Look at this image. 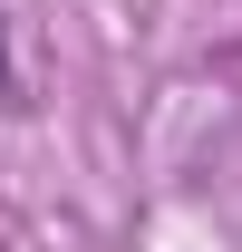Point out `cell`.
Wrapping results in <instances>:
<instances>
[{
	"label": "cell",
	"instance_id": "1",
	"mask_svg": "<svg viewBox=\"0 0 242 252\" xmlns=\"http://www.w3.org/2000/svg\"><path fill=\"white\" fill-rule=\"evenodd\" d=\"M0 97H10V39H0Z\"/></svg>",
	"mask_w": 242,
	"mask_h": 252
}]
</instances>
